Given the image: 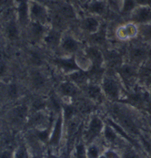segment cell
<instances>
[{
	"label": "cell",
	"mask_w": 151,
	"mask_h": 158,
	"mask_svg": "<svg viewBox=\"0 0 151 158\" xmlns=\"http://www.w3.org/2000/svg\"><path fill=\"white\" fill-rule=\"evenodd\" d=\"M112 114H113V119L120 125L122 126L130 135L139 136L141 139L144 137L141 135L140 130L138 128V125L134 119L132 113H130V110L129 109V106L126 104L122 103H115L112 108Z\"/></svg>",
	"instance_id": "6da1fadb"
},
{
	"label": "cell",
	"mask_w": 151,
	"mask_h": 158,
	"mask_svg": "<svg viewBox=\"0 0 151 158\" xmlns=\"http://www.w3.org/2000/svg\"><path fill=\"white\" fill-rule=\"evenodd\" d=\"M49 78L44 68H28L26 71V84L35 94H42L48 88Z\"/></svg>",
	"instance_id": "7a4b0ae2"
},
{
	"label": "cell",
	"mask_w": 151,
	"mask_h": 158,
	"mask_svg": "<svg viewBox=\"0 0 151 158\" xmlns=\"http://www.w3.org/2000/svg\"><path fill=\"white\" fill-rule=\"evenodd\" d=\"M30 115L29 103L26 102H17L6 113L8 123L15 128L26 126L28 117Z\"/></svg>",
	"instance_id": "3957f363"
},
{
	"label": "cell",
	"mask_w": 151,
	"mask_h": 158,
	"mask_svg": "<svg viewBox=\"0 0 151 158\" xmlns=\"http://www.w3.org/2000/svg\"><path fill=\"white\" fill-rule=\"evenodd\" d=\"M122 82L119 81V78H117L112 75L104 74L100 86L103 90L105 97L113 102H119L122 99Z\"/></svg>",
	"instance_id": "277c9868"
},
{
	"label": "cell",
	"mask_w": 151,
	"mask_h": 158,
	"mask_svg": "<svg viewBox=\"0 0 151 158\" xmlns=\"http://www.w3.org/2000/svg\"><path fill=\"white\" fill-rule=\"evenodd\" d=\"M0 90L4 96L5 101L8 102H18L24 93L23 84L19 81L14 79H8L4 82L0 83Z\"/></svg>",
	"instance_id": "5b68a950"
},
{
	"label": "cell",
	"mask_w": 151,
	"mask_h": 158,
	"mask_svg": "<svg viewBox=\"0 0 151 158\" xmlns=\"http://www.w3.org/2000/svg\"><path fill=\"white\" fill-rule=\"evenodd\" d=\"M83 48L82 42L77 40L73 33L69 31H63L58 50L62 56L76 55L79 50Z\"/></svg>",
	"instance_id": "8992f818"
},
{
	"label": "cell",
	"mask_w": 151,
	"mask_h": 158,
	"mask_svg": "<svg viewBox=\"0 0 151 158\" xmlns=\"http://www.w3.org/2000/svg\"><path fill=\"white\" fill-rule=\"evenodd\" d=\"M49 62L58 71L62 72L65 76H67L68 74H70L76 70L81 69L77 63L75 55H72V56L58 55V56L49 60Z\"/></svg>",
	"instance_id": "52a82bcc"
},
{
	"label": "cell",
	"mask_w": 151,
	"mask_h": 158,
	"mask_svg": "<svg viewBox=\"0 0 151 158\" xmlns=\"http://www.w3.org/2000/svg\"><path fill=\"white\" fill-rule=\"evenodd\" d=\"M29 18L30 22L41 23L49 26L50 24V12L46 5L29 0Z\"/></svg>",
	"instance_id": "ba28073f"
},
{
	"label": "cell",
	"mask_w": 151,
	"mask_h": 158,
	"mask_svg": "<svg viewBox=\"0 0 151 158\" xmlns=\"http://www.w3.org/2000/svg\"><path fill=\"white\" fill-rule=\"evenodd\" d=\"M104 127H105L104 121L98 115L93 114L89 119L84 135V138L86 143L89 144L93 143L96 138H97L101 134H103Z\"/></svg>",
	"instance_id": "9c48e42d"
},
{
	"label": "cell",
	"mask_w": 151,
	"mask_h": 158,
	"mask_svg": "<svg viewBox=\"0 0 151 158\" xmlns=\"http://www.w3.org/2000/svg\"><path fill=\"white\" fill-rule=\"evenodd\" d=\"M57 93L62 100H64L65 103H72V100L77 98L78 95L82 93V90L75 83L69 80H66L58 84L57 88Z\"/></svg>",
	"instance_id": "30bf717a"
},
{
	"label": "cell",
	"mask_w": 151,
	"mask_h": 158,
	"mask_svg": "<svg viewBox=\"0 0 151 158\" xmlns=\"http://www.w3.org/2000/svg\"><path fill=\"white\" fill-rule=\"evenodd\" d=\"M23 29L18 24L16 17L6 20L3 27V36L6 41L10 43H17L22 38Z\"/></svg>",
	"instance_id": "8fae6325"
},
{
	"label": "cell",
	"mask_w": 151,
	"mask_h": 158,
	"mask_svg": "<svg viewBox=\"0 0 151 158\" xmlns=\"http://www.w3.org/2000/svg\"><path fill=\"white\" fill-rule=\"evenodd\" d=\"M119 79L121 80L122 84L130 90L134 81L138 78V69L132 63H123L119 68L117 69Z\"/></svg>",
	"instance_id": "7c38bea8"
},
{
	"label": "cell",
	"mask_w": 151,
	"mask_h": 158,
	"mask_svg": "<svg viewBox=\"0 0 151 158\" xmlns=\"http://www.w3.org/2000/svg\"><path fill=\"white\" fill-rule=\"evenodd\" d=\"M48 27L49 26L47 25L31 21L24 31H26L28 40L32 43L31 45L37 46L41 44L44 36L46 33Z\"/></svg>",
	"instance_id": "4fadbf2b"
},
{
	"label": "cell",
	"mask_w": 151,
	"mask_h": 158,
	"mask_svg": "<svg viewBox=\"0 0 151 158\" xmlns=\"http://www.w3.org/2000/svg\"><path fill=\"white\" fill-rule=\"evenodd\" d=\"M25 58L29 68H45L46 63V56L37 46H28L25 52Z\"/></svg>",
	"instance_id": "5bb4252c"
},
{
	"label": "cell",
	"mask_w": 151,
	"mask_h": 158,
	"mask_svg": "<svg viewBox=\"0 0 151 158\" xmlns=\"http://www.w3.org/2000/svg\"><path fill=\"white\" fill-rule=\"evenodd\" d=\"M115 35L120 41H129L134 40L139 35L138 25L131 21L121 24L116 28Z\"/></svg>",
	"instance_id": "9a60e30c"
},
{
	"label": "cell",
	"mask_w": 151,
	"mask_h": 158,
	"mask_svg": "<svg viewBox=\"0 0 151 158\" xmlns=\"http://www.w3.org/2000/svg\"><path fill=\"white\" fill-rule=\"evenodd\" d=\"M64 116L62 113V110L58 113V115L54 121L50 138L48 141V145L52 148H57L59 146L62 136H63V129H64Z\"/></svg>",
	"instance_id": "2e32d148"
},
{
	"label": "cell",
	"mask_w": 151,
	"mask_h": 158,
	"mask_svg": "<svg viewBox=\"0 0 151 158\" xmlns=\"http://www.w3.org/2000/svg\"><path fill=\"white\" fill-rule=\"evenodd\" d=\"M62 33L63 32L60 31L58 28L54 27H49L46 33L44 36L41 45H43L44 48L49 50L57 51L59 48Z\"/></svg>",
	"instance_id": "e0dca14e"
},
{
	"label": "cell",
	"mask_w": 151,
	"mask_h": 158,
	"mask_svg": "<svg viewBox=\"0 0 151 158\" xmlns=\"http://www.w3.org/2000/svg\"><path fill=\"white\" fill-rule=\"evenodd\" d=\"M53 123L54 122L50 123L49 114H47L46 110H44V111L30 113L25 127H28L33 130L40 129V128H45V127L48 126L49 124H51Z\"/></svg>",
	"instance_id": "ac0fdd59"
},
{
	"label": "cell",
	"mask_w": 151,
	"mask_h": 158,
	"mask_svg": "<svg viewBox=\"0 0 151 158\" xmlns=\"http://www.w3.org/2000/svg\"><path fill=\"white\" fill-rule=\"evenodd\" d=\"M85 10L88 15L104 18L108 14L109 3L108 0H89L85 4Z\"/></svg>",
	"instance_id": "d6986e66"
},
{
	"label": "cell",
	"mask_w": 151,
	"mask_h": 158,
	"mask_svg": "<svg viewBox=\"0 0 151 158\" xmlns=\"http://www.w3.org/2000/svg\"><path fill=\"white\" fill-rule=\"evenodd\" d=\"M129 21L137 25L151 22V5L137 6L129 16Z\"/></svg>",
	"instance_id": "ffe728a7"
},
{
	"label": "cell",
	"mask_w": 151,
	"mask_h": 158,
	"mask_svg": "<svg viewBox=\"0 0 151 158\" xmlns=\"http://www.w3.org/2000/svg\"><path fill=\"white\" fill-rule=\"evenodd\" d=\"M16 19L24 31L30 23L29 0H18L16 7Z\"/></svg>",
	"instance_id": "44dd1931"
},
{
	"label": "cell",
	"mask_w": 151,
	"mask_h": 158,
	"mask_svg": "<svg viewBox=\"0 0 151 158\" xmlns=\"http://www.w3.org/2000/svg\"><path fill=\"white\" fill-rule=\"evenodd\" d=\"M100 19L101 18L97 16L87 15L79 20V27L89 36L93 35L99 30L102 25V21L100 20Z\"/></svg>",
	"instance_id": "7402d4cb"
},
{
	"label": "cell",
	"mask_w": 151,
	"mask_h": 158,
	"mask_svg": "<svg viewBox=\"0 0 151 158\" xmlns=\"http://www.w3.org/2000/svg\"><path fill=\"white\" fill-rule=\"evenodd\" d=\"M149 49L144 45H132L129 50V62L136 65L145 63L147 58L149 57Z\"/></svg>",
	"instance_id": "603a6c76"
},
{
	"label": "cell",
	"mask_w": 151,
	"mask_h": 158,
	"mask_svg": "<svg viewBox=\"0 0 151 158\" xmlns=\"http://www.w3.org/2000/svg\"><path fill=\"white\" fill-rule=\"evenodd\" d=\"M81 90L86 95L87 99L91 100L94 102H102V99L105 97L100 84H97L96 82L90 81L89 83L86 84L85 87H83Z\"/></svg>",
	"instance_id": "cb8c5ba5"
},
{
	"label": "cell",
	"mask_w": 151,
	"mask_h": 158,
	"mask_svg": "<svg viewBox=\"0 0 151 158\" xmlns=\"http://www.w3.org/2000/svg\"><path fill=\"white\" fill-rule=\"evenodd\" d=\"M106 123L109 124L115 131L116 133L117 134V135L121 138H124L127 142H129L130 144L135 147V148H138V143H137V141L135 140V138L132 135H130L122 127L120 126L113 118H107L106 119Z\"/></svg>",
	"instance_id": "d4e9b609"
},
{
	"label": "cell",
	"mask_w": 151,
	"mask_h": 158,
	"mask_svg": "<svg viewBox=\"0 0 151 158\" xmlns=\"http://www.w3.org/2000/svg\"><path fill=\"white\" fill-rule=\"evenodd\" d=\"M66 77H67V80H69L70 81L75 83L80 89H82L87 83L90 82V79H89V75H88L87 71L83 70V69L76 70V71L68 74Z\"/></svg>",
	"instance_id": "484cf974"
},
{
	"label": "cell",
	"mask_w": 151,
	"mask_h": 158,
	"mask_svg": "<svg viewBox=\"0 0 151 158\" xmlns=\"http://www.w3.org/2000/svg\"><path fill=\"white\" fill-rule=\"evenodd\" d=\"M103 54H104L105 63H108V66L111 68L117 69L124 63L121 54L116 50H108L106 53H103Z\"/></svg>",
	"instance_id": "4316f807"
},
{
	"label": "cell",
	"mask_w": 151,
	"mask_h": 158,
	"mask_svg": "<svg viewBox=\"0 0 151 158\" xmlns=\"http://www.w3.org/2000/svg\"><path fill=\"white\" fill-rule=\"evenodd\" d=\"M57 13L64 19H76L77 18V12L74 9L73 6L65 1L58 4Z\"/></svg>",
	"instance_id": "83f0119b"
},
{
	"label": "cell",
	"mask_w": 151,
	"mask_h": 158,
	"mask_svg": "<svg viewBox=\"0 0 151 158\" xmlns=\"http://www.w3.org/2000/svg\"><path fill=\"white\" fill-rule=\"evenodd\" d=\"M127 102H129V104L131 103L132 105H136V106H141L143 104H145L146 101H147V93L146 91L143 90H136L133 92H129V95L126 98Z\"/></svg>",
	"instance_id": "f1b7e54d"
},
{
	"label": "cell",
	"mask_w": 151,
	"mask_h": 158,
	"mask_svg": "<svg viewBox=\"0 0 151 158\" xmlns=\"http://www.w3.org/2000/svg\"><path fill=\"white\" fill-rule=\"evenodd\" d=\"M107 36H108V26H107L106 23H102L99 30L97 33H95L93 35H90L91 40L93 41L92 45L103 46L106 43Z\"/></svg>",
	"instance_id": "f546056e"
},
{
	"label": "cell",
	"mask_w": 151,
	"mask_h": 158,
	"mask_svg": "<svg viewBox=\"0 0 151 158\" xmlns=\"http://www.w3.org/2000/svg\"><path fill=\"white\" fill-rule=\"evenodd\" d=\"M75 56H76L77 63L79 68L83 69V70H86V71L90 69L91 66H92V63H91V60H89V58L87 57V55L86 54L84 48L79 50Z\"/></svg>",
	"instance_id": "4dcf8cb0"
},
{
	"label": "cell",
	"mask_w": 151,
	"mask_h": 158,
	"mask_svg": "<svg viewBox=\"0 0 151 158\" xmlns=\"http://www.w3.org/2000/svg\"><path fill=\"white\" fill-rule=\"evenodd\" d=\"M137 6L136 0H121L119 13L122 16H129L130 13Z\"/></svg>",
	"instance_id": "1f68e13d"
},
{
	"label": "cell",
	"mask_w": 151,
	"mask_h": 158,
	"mask_svg": "<svg viewBox=\"0 0 151 158\" xmlns=\"http://www.w3.org/2000/svg\"><path fill=\"white\" fill-rule=\"evenodd\" d=\"M29 149L25 143L18 144L14 150V158H32Z\"/></svg>",
	"instance_id": "d6a6232c"
},
{
	"label": "cell",
	"mask_w": 151,
	"mask_h": 158,
	"mask_svg": "<svg viewBox=\"0 0 151 158\" xmlns=\"http://www.w3.org/2000/svg\"><path fill=\"white\" fill-rule=\"evenodd\" d=\"M139 28V35L141 39L151 44V22L144 25H138Z\"/></svg>",
	"instance_id": "836d02e7"
},
{
	"label": "cell",
	"mask_w": 151,
	"mask_h": 158,
	"mask_svg": "<svg viewBox=\"0 0 151 158\" xmlns=\"http://www.w3.org/2000/svg\"><path fill=\"white\" fill-rule=\"evenodd\" d=\"M103 135H104L105 140L109 143H115L117 142V137H119L116 133V131L108 123H105V127L103 130Z\"/></svg>",
	"instance_id": "e575fe53"
},
{
	"label": "cell",
	"mask_w": 151,
	"mask_h": 158,
	"mask_svg": "<svg viewBox=\"0 0 151 158\" xmlns=\"http://www.w3.org/2000/svg\"><path fill=\"white\" fill-rule=\"evenodd\" d=\"M99 156H100L99 147L94 143H89L86 147V158H98Z\"/></svg>",
	"instance_id": "d590c367"
},
{
	"label": "cell",
	"mask_w": 151,
	"mask_h": 158,
	"mask_svg": "<svg viewBox=\"0 0 151 158\" xmlns=\"http://www.w3.org/2000/svg\"><path fill=\"white\" fill-rule=\"evenodd\" d=\"M121 158H140V156L134 148H129L125 150V152L121 156Z\"/></svg>",
	"instance_id": "8d00e7d4"
},
{
	"label": "cell",
	"mask_w": 151,
	"mask_h": 158,
	"mask_svg": "<svg viewBox=\"0 0 151 158\" xmlns=\"http://www.w3.org/2000/svg\"><path fill=\"white\" fill-rule=\"evenodd\" d=\"M6 46L0 43V62L6 61L7 60V50Z\"/></svg>",
	"instance_id": "74e56055"
},
{
	"label": "cell",
	"mask_w": 151,
	"mask_h": 158,
	"mask_svg": "<svg viewBox=\"0 0 151 158\" xmlns=\"http://www.w3.org/2000/svg\"><path fill=\"white\" fill-rule=\"evenodd\" d=\"M0 158H14V151L12 149L5 148L0 153Z\"/></svg>",
	"instance_id": "f35d334b"
},
{
	"label": "cell",
	"mask_w": 151,
	"mask_h": 158,
	"mask_svg": "<svg viewBox=\"0 0 151 158\" xmlns=\"http://www.w3.org/2000/svg\"><path fill=\"white\" fill-rule=\"evenodd\" d=\"M103 155H104L107 158H121V156H120L116 151H114V150H112V149H108V150H106V151L103 153Z\"/></svg>",
	"instance_id": "ab89813d"
},
{
	"label": "cell",
	"mask_w": 151,
	"mask_h": 158,
	"mask_svg": "<svg viewBox=\"0 0 151 158\" xmlns=\"http://www.w3.org/2000/svg\"><path fill=\"white\" fill-rule=\"evenodd\" d=\"M137 6H145V5H151V0H136Z\"/></svg>",
	"instance_id": "60d3db41"
},
{
	"label": "cell",
	"mask_w": 151,
	"mask_h": 158,
	"mask_svg": "<svg viewBox=\"0 0 151 158\" xmlns=\"http://www.w3.org/2000/svg\"><path fill=\"white\" fill-rule=\"evenodd\" d=\"M6 101H5V99H4V96H3V94H2V91L0 90V107L3 105V103L5 102Z\"/></svg>",
	"instance_id": "b9f144b4"
},
{
	"label": "cell",
	"mask_w": 151,
	"mask_h": 158,
	"mask_svg": "<svg viewBox=\"0 0 151 158\" xmlns=\"http://www.w3.org/2000/svg\"><path fill=\"white\" fill-rule=\"evenodd\" d=\"M33 1H36V2H38V3L43 4V5H46V4H47V2H48V0H33Z\"/></svg>",
	"instance_id": "7bdbcfd3"
},
{
	"label": "cell",
	"mask_w": 151,
	"mask_h": 158,
	"mask_svg": "<svg viewBox=\"0 0 151 158\" xmlns=\"http://www.w3.org/2000/svg\"><path fill=\"white\" fill-rule=\"evenodd\" d=\"M47 158H59L58 156H56V155H54L53 153H48V156H47Z\"/></svg>",
	"instance_id": "ee69618b"
},
{
	"label": "cell",
	"mask_w": 151,
	"mask_h": 158,
	"mask_svg": "<svg viewBox=\"0 0 151 158\" xmlns=\"http://www.w3.org/2000/svg\"><path fill=\"white\" fill-rule=\"evenodd\" d=\"M98 158H107V157H106V156H105L104 155H100V156H99Z\"/></svg>",
	"instance_id": "f6af8a7d"
},
{
	"label": "cell",
	"mask_w": 151,
	"mask_h": 158,
	"mask_svg": "<svg viewBox=\"0 0 151 158\" xmlns=\"http://www.w3.org/2000/svg\"><path fill=\"white\" fill-rule=\"evenodd\" d=\"M32 158H42V157H40L39 156H33Z\"/></svg>",
	"instance_id": "bcb514c9"
},
{
	"label": "cell",
	"mask_w": 151,
	"mask_h": 158,
	"mask_svg": "<svg viewBox=\"0 0 151 158\" xmlns=\"http://www.w3.org/2000/svg\"><path fill=\"white\" fill-rule=\"evenodd\" d=\"M150 152H151V151H150Z\"/></svg>",
	"instance_id": "7dc6e473"
},
{
	"label": "cell",
	"mask_w": 151,
	"mask_h": 158,
	"mask_svg": "<svg viewBox=\"0 0 151 158\" xmlns=\"http://www.w3.org/2000/svg\"><path fill=\"white\" fill-rule=\"evenodd\" d=\"M46 158H47V157H46Z\"/></svg>",
	"instance_id": "c3c4849f"
}]
</instances>
